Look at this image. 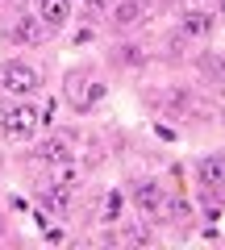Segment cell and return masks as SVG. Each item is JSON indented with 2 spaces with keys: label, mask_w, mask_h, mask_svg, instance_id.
I'll list each match as a JSON object with an SVG mask.
<instances>
[{
  "label": "cell",
  "mask_w": 225,
  "mask_h": 250,
  "mask_svg": "<svg viewBox=\"0 0 225 250\" xmlns=\"http://www.w3.org/2000/svg\"><path fill=\"white\" fill-rule=\"evenodd\" d=\"M217 17H225V0H217Z\"/></svg>",
  "instance_id": "9a60e30c"
},
{
  "label": "cell",
  "mask_w": 225,
  "mask_h": 250,
  "mask_svg": "<svg viewBox=\"0 0 225 250\" xmlns=\"http://www.w3.org/2000/svg\"><path fill=\"white\" fill-rule=\"evenodd\" d=\"M0 4H13V0H0Z\"/></svg>",
  "instance_id": "e0dca14e"
},
{
  "label": "cell",
  "mask_w": 225,
  "mask_h": 250,
  "mask_svg": "<svg viewBox=\"0 0 225 250\" xmlns=\"http://www.w3.org/2000/svg\"><path fill=\"white\" fill-rule=\"evenodd\" d=\"M54 117V100H9L0 108V138L4 142H29L38 129H46Z\"/></svg>",
  "instance_id": "6da1fadb"
},
{
  "label": "cell",
  "mask_w": 225,
  "mask_h": 250,
  "mask_svg": "<svg viewBox=\"0 0 225 250\" xmlns=\"http://www.w3.org/2000/svg\"><path fill=\"white\" fill-rule=\"evenodd\" d=\"M180 34H188V38H213L217 34V13L205 9V4H192V9L180 17Z\"/></svg>",
  "instance_id": "30bf717a"
},
{
  "label": "cell",
  "mask_w": 225,
  "mask_h": 250,
  "mask_svg": "<svg viewBox=\"0 0 225 250\" xmlns=\"http://www.w3.org/2000/svg\"><path fill=\"white\" fill-rule=\"evenodd\" d=\"M129 205L138 208L142 221H159L163 205H167V192H163V184L154 175H138V179H129Z\"/></svg>",
  "instance_id": "5b68a950"
},
{
  "label": "cell",
  "mask_w": 225,
  "mask_h": 250,
  "mask_svg": "<svg viewBox=\"0 0 225 250\" xmlns=\"http://www.w3.org/2000/svg\"><path fill=\"white\" fill-rule=\"evenodd\" d=\"M34 13L46 25V34H59V29H67V21L75 17V0H38Z\"/></svg>",
  "instance_id": "9c48e42d"
},
{
  "label": "cell",
  "mask_w": 225,
  "mask_h": 250,
  "mask_svg": "<svg viewBox=\"0 0 225 250\" xmlns=\"http://www.w3.org/2000/svg\"><path fill=\"white\" fill-rule=\"evenodd\" d=\"M75 13L83 25H100L108 17V0H75Z\"/></svg>",
  "instance_id": "7c38bea8"
},
{
  "label": "cell",
  "mask_w": 225,
  "mask_h": 250,
  "mask_svg": "<svg viewBox=\"0 0 225 250\" xmlns=\"http://www.w3.org/2000/svg\"><path fill=\"white\" fill-rule=\"evenodd\" d=\"M46 83L42 67L29 59H4L0 62V96L4 100H25V96H38Z\"/></svg>",
  "instance_id": "7a4b0ae2"
},
{
  "label": "cell",
  "mask_w": 225,
  "mask_h": 250,
  "mask_svg": "<svg viewBox=\"0 0 225 250\" xmlns=\"http://www.w3.org/2000/svg\"><path fill=\"white\" fill-rule=\"evenodd\" d=\"M192 4H205V0H192Z\"/></svg>",
  "instance_id": "2e32d148"
},
{
  "label": "cell",
  "mask_w": 225,
  "mask_h": 250,
  "mask_svg": "<svg viewBox=\"0 0 225 250\" xmlns=\"http://www.w3.org/2000/svg\"><path fill=\"white\" fill-rule=\"evenodd\" d=\"M100 96H104V83H100V75L92 71V67H75V71L63 80V100H67L80 117L92 113V108L100 104Z\"/></svg>",
  "instance_id": "3957f363"
},
{
  "label": "cell",
  "mask_w": 225,
  "mask_h": 250,
  "mask_svg": "<svg viewBox=\"0 0 225 250\" xmlns=\"http://www.w3.org/2000/svg\"><path fill=\"white\" fill-rule=\"evenodd\" d=\"M142 21H146V0H108L104 25L113 29V34H134Z\"/></svg>",
  "instance_id": "ba28073f"
},
{
  "label": "cell",
  "mask_w": 225,
  "mask_h": 250,
  "mask_svg": "<svg viewBox=\"0 0 225 250\" xmlns=\"http://www.w3.org/2000/svg\"><path fill=\"white\" fill-rule=\"evenodd\" d=\"M121 208H125V196H121V192H108V196H104V208H100V221L117 225V221H121Z\"/></svg>",
  "instance_id": "4fadbf2b"
},
{
  "label": "cell",
  "mask_w": 225,
  "mask_h": 250,
  "mask_svg": "<svg viewBox=\"0 0 225 250\" xmlns=\"http://www.w3.org/2000/svg\"><path fill=\"white\" fill-rule=\"evenodd\" d=\"M38 208H42L46 217H67V213H71V192L42 179V188H38Z\"/></svg>",
  "instance_id": "8fae6325"
},
{
  "label": "cell",
  "mask_w": 225,
  "mask_h": 250,
  "mask_svg": "<svg viewBox=\"0 0 225 250\" xmlns=\"http://www.w3.org/2000/svg\"><path fill=\"white\" fill-rule=\"evenodd\" d=\"M196 184H200V196L208 200V208L221 205V196H225V154L196 159Z\"/></svg>",
  "instance_id": "52a82bcc"
},
{
  "label": "cell",
  "mask_w": 225,
  "mask_h": 250,
  "mask_svg": "<svg viewBox=\"0 0 225 250\" xmlns=\"http://www.w3.org/2000/svg\"><path fill=\"white\" fill-rule=\"evenodd\" d=\"M0 38H4V46H13V50H34V46H42L50 34H46V25L38 21L34 9H21V13H13V17L4 21Z\"/></svg>",
  "instance_id": "277c9868"
},
{
  "label": "cell",
  "mask_w": 225,
  "mask_h": 250,
  "mask_svg": "<svg viewBox=\"0 0 225 250\" xmlns=\"http://www.w3.org/2000/svg\"><path fill=\"white\" fill-rule=\"evenodd\" d=\"M121 62H129V67H138V62H146V54H138V46H125V54H121Z\"/></svg>",
  "instance_id": "5bb4252c"
},
{
  "label": "cell",
  "mask_w": 225,
  "mask_h": 250,
  "mask_svg": "<svg viewBox=\"0 0 225 250\" xmlns=\"http://www.w3.org/2000/svg\"><path fill=\"white\" fill-rule=\"evenodd\" d=\"M75 150H80V134L75 129H54L38 142L34 150V163L42 167H63V163H75Z\"/></svg>",
  "instance_id": "8992f818"
}]
</instances>
